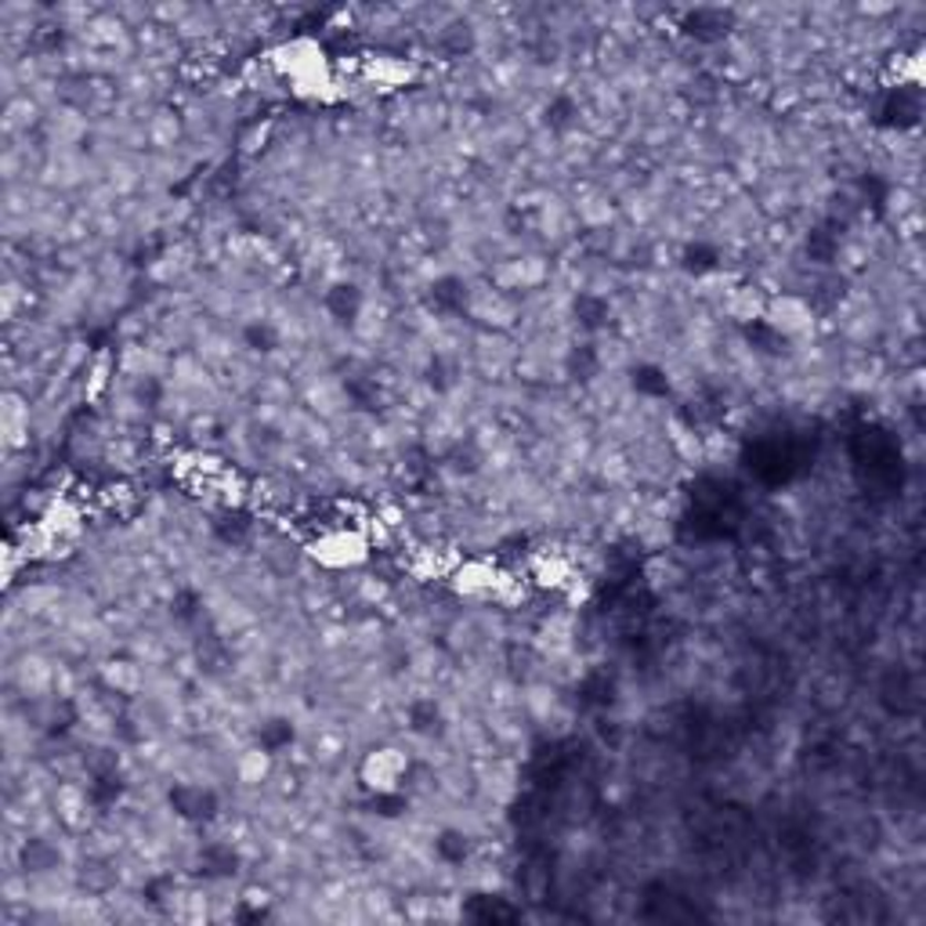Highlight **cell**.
Wrapping results in <instances>:
<instances>
[{
	"instance_id": "obj_1",
	"label": "cell",
	"mask_w": 926,
	"mask_h": 926,
	"mask_svg": "<svg viewBox=\"0 0 926 926\" xmlns=\"http://www.w3.org/2000/svg\"><path fill=\"white\" fill-rule=\"evenodd\" d=\"M276 65L297 91H311V95H319L322 87H330V65H326V58H322V47L311 44V41L286 44L276 55Z\"/></svg>"
},
{
	"instance_id": "obj_2",
	"label": "cell",
	"mask_w": 926,
	"mask_h": 926,
	"mask_svg": "<svg viewBox=\"0 0 926 926\" xmlns=\"http://www.w3.org/2000/svg\"><path fill=\"white\" fill-rule=\"evenodd\" d=\"M316 557L330 568L355 565V561L366 557V540H362L359 532H348V529L326 532V536L316 543Z\"/></svg>"
},
{
	"instance_id": "obj_3",
	"label": "cell",
	"mask_w": 926,
	"mask_h": 926,
	"mask_svg": "<svg viewBox=\"0 0 926 926\" xmlns=\"http://www.w3.org/2000/svg\"><path fill=\"white\" fill-rule=\"evenodd\" d=\"M402 771H406V760L395 753V749H381V753H373L366 767H362V775H366V786L376 789V792H387V789H395L398 786V778Z\"/></svg>"
}]
</instances>
